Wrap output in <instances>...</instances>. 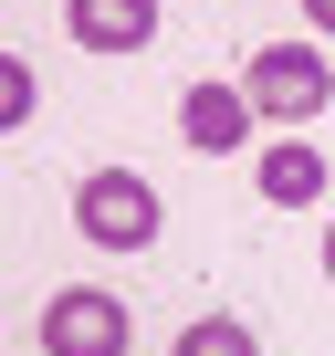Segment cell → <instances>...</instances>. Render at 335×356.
<instances>
[{
    "mask_svg": "<svg viewBox=\"0 0 335 356\" xmlns=\"http://www.w3.org/2000/svg\"><path fill=\"white\" fill-rule=\"evenodd\" d=\"M74 231H84L95 252H147V241H157V178L95 168L84 189H74Z\"/></svg>",
    "mask_w": 335,
    "mask_h": 356,
    "instance_id": "obj_1",
    "label": "cell"
},
{
    "mask_svg": "<svg viewBox=\"0 0 335 356\" xmlns=\"http://www.w3.org/2000/svg\"><path fill=\"white\" fill-rule=\"evenodd\" d=\"M272 126H314L325 105H335V63L314 53V42H262L252 53V84H241Z\"/></svg>",
    "mask_w": 335,
    "mask_h": 356,
    "instance_id": "obj_2",
    "label": "cell"
},
{
    "mask_svg": "<svg viewBox=\"0 0 335 356\" xmlns=\"http://www.w3.org/2000/svg\"><path fill=\"white\" fill-rule=\"evenodd\" d=\"M42 356H126V304L105 283H63L42 304Z\"/></svg>",
    "mask_w": 335,
    "mask_h": 356,
    "instance_id": "obj_3",
    "label": "cell"
},
{
    "mask_svg": "<svg viewBox=\"0 0 335 356\" xmlns=\"http://www.w3.org/2000/svg\"><path fill=\"white\" fill-rule=\"evenodd\" d=\"M252 115H262V105H252L241 84H189V95H179V136H189L199 157H231V147L252 136Z\"/></svg>",
    "mask_w": 335,
    "mask_h": 356,
    "instance_id": "obj_4",
    "label": "cell"
},
{
    "mask_svg": "<svg viewBox=\"0 0 335 356\" xmlns=\"http://www.w3.org/2000/svg\"><path fill=\"white\" fill-rule=\"evenodd\" d=\"M63 32L84 53H147L157 42V0H63Z\"/></svg>",
    "mask_w": 335,
    "mask_h": 356,
    "instance_id": "obj_5",
    "label": "cell"
},
{
    "mask_svg": "<svg viewBox=\"0 0 335 356\" xmlns=\"http://www.w3.org/2000/svg\"><path fill=\"white\" fill-rule=\"evenodd\" d=\"M252 178H262V200H272V210H314V200H325V157H314L304 136L262 147V157H252Z\"/></svg>",
    "mask_w": 335,
    "mask_h": 356,
    "instance_id": "obj_6",
    "label": "cell"
},
{
    "mask_svg": "<svg viewBox=\"0 0 335 356\" xmlns=\"http://www.w3.org/2000/svg\"><path fill=\"white\" fill-rule=\"evenodd\" d=\"M168 356H262V346H252V325H241V314H199Z\"/></svg>",
    "mask_w": 335,
    "mask_h": 356,
    "instance_id": "obj_7",
    "label": "cell"
},
{
    "mask_svg": "<svg viewBox=\"0 0 335 356\" xmlns=\"http://www.w3.org/2000/svg\"><path fill=\"white\" fill-rule=\"evenodd\" d=\"M32 105H42L32 63H22V53H0V136H11V126H32Z\"/></svg>",
    "mask_w": 335,
    "mask_h": 356,
    "instance_id": "obj_8",
    "label": "cell"
},
{
    "mask_svg": "<svg viewBox=\"0 0 335 356\" xmlns=\"http://www.w3.org/2000/svg\"><path fill=\"white\" fill-rule=\"evenodd\" d=\"M304 22H314V32H335V0H304Z\"/></svg>",
    "mask_w": 335,
    "mask_h": 356,
    "instance_id": "obj_9",
    "label": "cell"
},
{
    "mask_svg": "<svg viewBox=\"0 0 335 356\" xmlns=\"http://www.w3.org/2000/svg\"><path fill=\"white\" fill-rule=\"evenodd\" d=\"M325 283H335V231H325Z\"/></svg>",
    "mask_w": 335,
    "mask_h": 356,
    "instance_id": "obj_10",
    "label": "cell"
}]
</instances>
